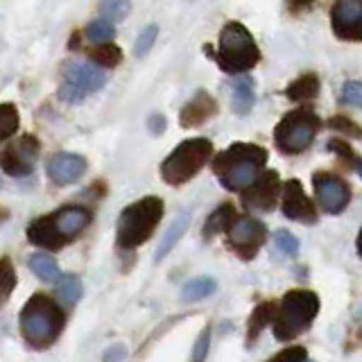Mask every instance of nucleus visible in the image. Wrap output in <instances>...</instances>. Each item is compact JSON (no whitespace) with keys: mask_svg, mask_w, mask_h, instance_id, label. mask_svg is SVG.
Masks as SVG:
<instances>
[{"mask_svg":"<svg viewBox=\"0 0 362 362\" xmlns=\"http://www.w3.org/2000/svg\"><path fill=\"white\" fill-rule=\"evenodd\" d=\"M28 240L34 247H41V249H50V252H59L68 245L66 238L59 233L57 224L52 220V213L50 215H41V218L32 220L28 226Z\"/></svg>","mask_w":362,"mask_h":362,"instance_id":"obj_17","label":"nucleus"},{"mask_svg":"<svg viewBox=\"0 0 362 362\" xmlns=\"http://www.w3.org/2000/svg\"><path fill=\"white\" fill-rule=\"evenodd\" d=\"M127 356V346L124 344H113L105 351V356H102V360L105 362H122V358Z\"/></svg>","mask_w":362,"mask_h":362,"instance_id":"obj_40","label":"nucleus"},{"mask_svg":"<svg viewBox=\"0 0 362 362\" xmlns=\"http://www.w3.org/2000/svg\"><path fill=\"white\" fill-rule=\"evenodd\" d=\"M16 269L9 258H0V305L7 303L16 288Z\"/></svg>","mask_w":362,"mask_h":362,"instance_id":"obj_30","label":"nucleus"},{"mask_svg":"<svg viewBox=\"0 0 362 362\" xmlns=\"http://www.w3.org/2000/svg\"><path fill=\"white\" fill-rule=\"evenodd\" d=\"M339 102L358 109L362 105V86H360V82H344L342 88H339Z\"/></svg>","mask_w":362,"mask_h":362,"instance_id":"obj_35","label":"nucleus"},{"mask_svg":"<svg viewBox=\"0 0 362 362\" xmlns=\"http://www.w3.org/2000/svg\"><path fill=\"white\" fill-rule=\"evenodd\" d=\"M21 127V113L16 109V105L11 102H3L0 105V143L9 141Z\"/></svg>","mask_w":362,"mask_h":362,"instance_id":"obj_28","label":"nucleus"},{"mask_svg":"<svg viewBox=\"0 0 362 362\" xmlns=\"http://www.w3.org/2000/svg\"><path fill=\"white\" fill-rule=\"evenodd\" d=\"M326 150L335 152L339 158H342L344 165L354 168L356 173H360V156H358V152L354 150V147L349 145V141H344V139H333V141H328Z\"/></svg>","mask_w":362,"mask_h":362,"instance_id":"obj_32","label":"nucleus"},{"mask_svg":"<svg viewBox=\"0 0 362 362\" xmlns=\"http://www.w3.org/2000/svg\"><path fill=\"white\" fill-rule=\"evenodd\" d=\"M209 346H211V328H204V331L197 335V342H195V349H192L190 362H204V360H206Z\"/></svg>","mask_w":362,"mask_h":362,"instance_id":"obj_38","label":"nucleus"},{"mask_svg":"<svg viewBox=\"0 0 362 362\" xmlns=\"http://www.w3.org/2000/svg\"><path fill=\"white\" fill-rule=\"evenodd\" d=\"M320 315V297L313 290H290L274 308L272 331L281 342H292L310 328L315 317Z\"/></svg>","mask_w":362,"mask_h":362,"instance_id":"obj_4","label":"nucleus"},{"mask_svg":"<svg viewBox=\"0 0 362 362\" xmlns=\"http://www.w3.org/2000/svg\"><path fill=\"white\" fill-rule=\"evenodd\" d=\"M274 308H276V303H272V301H263V303H258L252 317H249V324H247V344H252L254 339L260 335V331L272 322V317H274Z\"/></svg>","mask_w":362,"mask_h":362,"instance_id":"obj_26","label":"nucleus"},{"mask_svg":"<svg viewBox=\"0 0 362 362\" xmlns=\"http://www.w3.org/2000/svg\"><path fill=\"white\" fill-rule=\"evenodd\" d=\"M86 158L75 152H57L48 158L45 163V173H48L50 181L57 186H71L79 181L86 173Z\"/></svg>","mask_w":362,"mask_h":362,"instance_id":"obj_15","label":"nucleus"},{"mask_svg":"<svg viewBox=\"0 0 362 362\" xmlns=\"http://www.w3.org/2000/svg\"><path fill=\"white\" fill-rule=\"evenodd\" d=\"M308 360V351L305 346H286L274 358H269L267 362H303Z\"/></svg>","mask_w":362,"mask_h":362,"instance_id":"obj_37","label":"nucleus"},{"mask_svg":"<svg viewBox=\"0 0 362 362\" xmlns=\"http://www.w3.org/2000/svg\"><path fill=\"white\" fill-rule=\"evenodd\" d=\"M88 62L98 68H116L122 62V50L116 43H98L88 50Z\"/></svg>","mask_w":362,"mask_h":362,"instance_id":"obj_25","label":"nucleus"},{"mask_svg":"<svg viewBox=\"0 0 362 362\" xmlns=\"http://www.w3.org/2000/svg\"><path fill=\"white\" fill-rule=\"evenodd\" d=\"M52 220L57 224V229H59V233L71 243L73 238H77L90 224L93 215L84 206H62L59 211L52 213Z\"/></svg>","mask_w":362,"mask_h":362,"instance_id":"obj_18","label":"nucleus"},{"mask_svg":"<svg viewBox=\"0 0 362 362\" xmlns=\"http://www.w3.org/2000/svg\"><path fill=\"white\" fill-rule=\"evenodd\" d=\"M168 127V120L163 113H152L150 118H147V129H150L154 136H161Z\"/></svg>","mask_w":362,"mask_h":362,"instance_id":"obj_39","label":"nucleus"},{"mask_svg":"<svg viewBox=\"0 0 362 362\" xmlns=\"http://www.w3.org/2000/svg\"><path fill=\"white\" fill-rule=\"evenodd\" d=\"M315 195L328 215H339L351 202V188L344 179L333 173H315L313 177Z\"/></svg>","mask_w":362,"mask_h":362,"instance_id":"obj_13","label":"nucleus"},{"mask_svg":"<svg viewBox=\"0 0 362 362\" xmlns=\"http://www.w3.org/2000/svg\"><path fill=\"white\" fill-rule=\"evenodd\" d=\"M28 267L30 272L37 279L45 281V283H54L57 279L62 276V272H59V265H57V260L50 256V254H43V252H37V254H32L30 260H28Z\"/></svg>","mask_w":362,"mask_h":362,"instance_id":"obj_24","label":"nucleus"},{"mask_svg":"<svg viewBox=\"0 0 362 362\" xmlns=\"http://www.w3.org/2000/svg\"><path fill=\"white\" fill-rule=\"evenodd\" d=\"M322 82L315 73H303L297 79H292L286 88V98L292 102H310L320 95Z\"/></svg>","mask_w":362,"mask_h":362,"instance_id":"obj_21","label":"nucleus"},{"mask_svg":"<svg viewBox=\"0 0 362 362\" xmlns=\"http://www.w3.org/2000/svg\"><path fill=\"white\" fill-rule=\"evenodd\" d=\"M188 224H190V213L188 211H181L177 218L173 220V224L168 226L165 235L161 238V243H158L156 247V254H154V260L156 263H161V260L173 252V249L177 247V243L184 238V233L188 231Z\"/></svg>","mask_w":362,"mask_h":362,"instance_id":"obj_19","label":"nucleus"},{"mask_svg":"<svg viewBox=\"0 0 362 362\" xmlns=\"http://www.w3.org/2000/svg\"><path fill=\"white\" fill-rule=\"evenodd\" d=\"M215 113H218V100L209 90H197L179 111V124L181 127H199V124L209 122Z\"/></svg>","mask_w":362,"mask_h":362,"instance_id":"obj_16","label":"nucleus"},{"mask_svg":"<svg viewBox=\"0 0 362 362\" xmlns=\"http://www.w3.org/2000/svg\"><path fill=\"white\" fill-rule=\"evenodd\" d=\"M116 37V30H113V23L105 21V18H98L93 23H88L86 30H84V39L90 43H109Z\"/></svg>","mask_w":362,"mask_h":362,"instance_id":"obj_31","label":"nucleus"},{"mask_svg":"<svg viewBox=\"0 0 362 362\" xmlns=\"http://www.w3.org/2000/svg\"><path fill=\"white\" fill-rule=\"evenodd\" d=\"M100 16L109 23H120L127 18L132 9V0H102L100 3Z\"/></svg>","mask_w":362,"mask_h":362,"instance_id":"obj_29","label":"nucleus"},{"mask_svg":"<svg viewBox=\"0 0 362 362\" xmlns=\"http://www.w3.org/2000/svg\"><path fill=\"white\" fill-rule=\"evenodd\" d=\"M165 213V204L161 197L147 195L139 202L124 206L118 226H116V240L120 249H136L145 245L154 235L156 226L161 224Z\"/></svg>","mask_w":362,"mask_h":362,"instance_id":"obj_3","label":"nucleus"},{"mask_svg":"<svg viewBox=\"0 0 362 362\" xmlns=\"http://www.w3.org/2000/svg\"><path fill=\"white\" fill-rule=\"evenodd\" d=\"M303 362H308V360H303ZM310 362H313V360H310Z\"/></svg>","mask_w":362,"mask_h":362,"instance_id":"obj_43","label":"nucleus"},{"mask_svg":"<svg viewBox=\"0 0 362 362\" xmlns=\"http://www.w3.org/2000/svg\"><path fill=\"white\" fill-rule=\"evenodd\" d=\"M23 339L32 349H48L57 342L66 326V313L52 297L43 292L32 294L18 315Z\"/></svg>","mask_w":362,"mask_h":362,"instance_id":"obj_2","label":"nucleus"},{"mask_svg":"<svg viewBox=\"0 0 362 362\" xmlns=\"http://www.w3.org/2000/svg\"><path fill=\"white\" fill-rule=\"evenodd\" d=\"M331 28L337 39H362V0H335L331 7Z\"/></svg>","mask_w":362,"mask_h":362,"instance_id":"obj_14","label":"nucleus"},{"mask_svg":"<svg viewBox=\"0 0 362 362\" xmlns=\"http://www.w3.org/2000/svg\"><path fill=\"white\" fill-rule=\"evenodd\" d=\"M281 209L288 220L301 224H315L317 218H320L315 202L303 190V184L299 179H290L286 184H281Z\"/></svg>","mask_w":362,"mask_h":362,"instance_id":"obj_12","label":"nucleus"},{"mask_svg":"<svg viewBox=\"0 0 362 362\" xmlns=\"http://www.w3.org/2000/svg\"><path fill=\"white\" fill-rule=\"evenodd\" d=\"M57 283V297H59L64 303H77L82 299L84 294V286H82V279L75 276V274H66V276H59L54 281Z\"/></svg>","mask_w":362,"mask_h":362,"instance_id":"obj_27","label":"nucleus"},{"mask_svg":"<svg viewBox=\"0 0 362 362\" xmlns=\"http://www.w3.org/2000/svg\"><path fill=\"white\" fill-rule=\"evenodd\" d=\"M281 197V177L276 170H263L243 190V204L252 213H269Z\"/></svg>","mask_w":362,"mask_h":362,"instance_id":"obj_11","label":"nucleus"},{"mask_svg":"<svg viewBox=\"0 0 362 362\" xmlns=\"http://www.w3.org/2000/svg\"><path fill=\"white\" fill-rule=\"evenodd\" d=\"M256 102V93H254V79L249 75H240L235 77V82L231 84V107L238 116H247L252 111Z\"/></svg>","mask_w":362,"mask_h":362,"instance_id":"obj_20","label":"nucleus"},{"mask_svg":"<svg viewBox=\"0 0 362 362\" xmlns=\"http://www.w3.org/2000/svg\"><path fill=\"white\" fill-rule=\"evenodd\" d=\"M7 218H9V211H7V209H3V206H0V224H3V222H7Z\"/></svg>","mask_w":362,"mask_h":362,"instance_id":"obj_42","label":"nucleus"},{"mask_svg":"<svg viewBox=\"0 0 362 362\" xmlns=\"http://www.w3.org/2000/svg\"><path fill=\"white\" fill-rule=\"evenodd\" d=\"M218 290V283L211 276H197V279H190L188 283H184L181 288V301L186 303H195V301H204L215 294Z\"/></svg>","mask_w":362,"mask_h":362,"instance_id":"obj_22","label":"nucleus"},{"mask_svg":"<svg viewBox=\"0 0 362 362\" xmlns=\"http://www.w3.org/2000/svg\"><path fill=\"white\" fill-rule=\"evenodd\" d=\"M158 37V25H147L141 34H139V39H136V45H134V54L136 57H145L147 52L152 50V45Z\"/></svg>","mask_w":362,"mask_h":362,"instance_id":"obj_33","label":"nucleus"},{"mask_svg":"<svg viewBox=\"0 0 362 362\" xmlns=\"http://www.w3.org/2000/svg\"><path fill=\"white\" fill-rule=\"evenodd\" d=\"M322 129V120L315 111L299 107L283 116L274 129V143L279 152L294 156L305 152L313 145L315 136Z\"/></svg>","mask_w":362,"mask_h":362,"instance_id":"obj_7","label":"nucleus"},{"mask_svg":"<svg viewBox=\"0 0 362 362\" xmlns=\"http://www.w3.org/2000/svg\"><path fill=\"white\" fill-rule=\"evenodd\" d=\"M107 84V75L93 64H68L64 68V82L59 86V100L79 105L90 93H98Z\"/></svg>","mask_w":362,"mask_h":362,"instance_id":"obj_8","label":"nucleus"},{"mask_svg":"<svg viewBox=\"0 0 362 362\" xmlns=\"http://www.w3.org/2000/svg\"><path fill=\"white\" fill-rule=\"evenodd\" d=\"M41 145L32 134L21 136V139L11 141L0 152V170L9 177H30L34 173V165L39 161Z\"/></svg>","mask_w":362,"mask_h":362,"instance_id":"obj_9","label":"nucleus"},{"mask_svg":"<svg viewBox=\"0 0 362 362\" xmlns=\"http://www.w3.org/2000/svg\"><path fill=\"white\" fill-rule=\"evenodd\" d=\"M226 233H229L231 249L243 260H252L267 238V229L263 222H258L254 218H238V215L229 224Z\"/></svg>","mask_w":362,"mask_h":362,"instance_id":"obj_10","label":"nucleus"},{"mask_svg":"<svg viewBox=\"0 0 362 362\" xmlns=\"http://www.w3.org/2000/svg\"><path fill=\"white\" fill-rule=\"evenodd\" d=\"M215 62L229 75H243L256 68V64L260 62V50L252 32L243 23L229 21L222 28L218 50H215Z\"/></svg>","mask_w":362,"mask_h":362,"instance_id":"obj_5","label":"nucleus"},{"mask_svg":"<svg viewBox=\"0 0 362 362\" xmlns=\"http://www.w3.org/2000/svg\"><path fill=\"white\" fill-rule=\"evenodd\" d=\"M328 127L346 134V141L349 139H358V136H360V127H358V124L351 120V118H344V116H333L331 120H328Z\"/></svg>","mask_w":362,"mask_h":362,"instance_id":"obj_36","label":"nucleus"},{"mask_svg":"<svg viewBox=\"0 0 362 362\" xmlns=\"http://www.w3.org/2000/svg\"><path fill=\"white\" fill-rule=\"evenodd\" d=\"M211 158H213V143L209 139L181 141L161 161L158 175H161V179L170 186H184L202 173V168L206 165Z\"/></svg>","mask_w":362,"mask_h":362,"instance_id":"obj_6","label":"nucleus"},{"mask_svg":"<svg viewBox=\"0 0 362 362\" xmlns=\"http://www.w3.org/2000/svg\"><path fill=\"white\" fill-rule=\"evenodd\" d=\"M286 3H288V9L292 11V14H303V11L315 7L317 0H286Z\"/></svg>","mask_w":362,"mask_h":362,"instance_id":"obj_41","label":"nucleus"},{"mask_svg":"<svg viewBox=\"0 0 362 362\" xmlns=\"http://www.w3.org/2000/svg\"><path fill=\"white\" fill-rule=\"evenodd\" d=\"M233 218H235L233 204H222V206H218L209 215L206 224H204V238L211 240V238L224 233L226 229H229V224L233 222Z\"/></svg>","mask_w":362,"mask_h":362,"instance_id":"obj_23","label":"nucleus"},{"mask_svg":"<svg viewBox=\"0 0 362 362\" xmlns=\"http://www.w3.org/2000/svg\"><path fill=\"white\" fill-rule=\"evenodd\" d=\"M274 245H276L279 252L286 254V256H297L299 254V240L286 229H279L274 233Z\"/></svg>","mask_w":362,"mask_h":362,"instance_id":"obj_34","label":"nucleus"},{"mask_svg":"<svg viewBox=\"0 0 362 362\" xmlns=\"http://www.w3.org/2000/svg\"><path fill=\"white\" fill-rule=\"evenodd\" d=\"M267 165V150L256 143H233L213 158V173L231 192H243Z\"/></svg>","mask_w":362,"mask_h":362,"instance_id":"obj_1","label":"nucleus"}]
</instances>
